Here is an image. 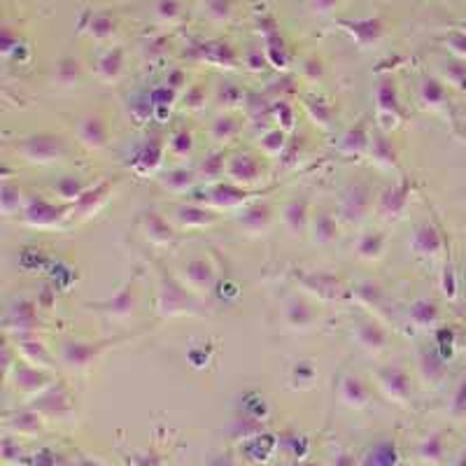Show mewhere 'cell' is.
<instances>
[{
  "label": "cell",
  "instance_id": "cell-1",
  "mask_svg": "<svg viewBox=\"0 0 466 466\" xmlns=\"http://www.w3.org/2000/svg\"><path fill=\"white\" fill-rule=\"evenodd\" d=\"M14 152L19 154L26 163L33 165H49L57 163L65 156L68 147H65V140L61 136H54V133H38V136H28L19 140L14 145Z\"/></svg>",
  "mask_w": 466,
  "mask_h": 466
},
{
  "label": "cell",
  "instance_id": "cell-2",
  "mask_svg": "<svg viewBox=\"0 0 466 466\" xmlns=\"http://www.w3.org/2000/svg\"><path fill=\"white\" fill-rule=\"evenodd\" d=\"M159 315L161 317H177L187 315L194 310L192 292L180 282L177 275H170L168 271L159 268Z\"/></svg>",
  "mask_w": 466,
  "mask_h": 466
},
{
  "label": "cell",
  "instance_id": "cell-3",
  "mask_svg": "<svg viewBox=\"0 0 466 466\" xmlns=\"http://www.w3.org/2000/svg\"><path fill=\"white\" fill-rule=\"evenodd\" d=\"M376 207V199H373L371 185L361 180H354L341 192L338 199V219L343 224H361Z\"/></svg>",
  "mask_w": 466,
  "mask_h": 466
},
{
  "label": "cell",
  "instance_id": "cell-4",
  "mask_svg": "<svg viewBox=\"0 0 466 466\" xmlns=\"http://www.w3.org/2000/svg\"><path fill=\"white\" fill-rule=\"evenodd\" d=\"M72 205L68 203H52L47 199H28L26 210L21 212L23 224L33 226V229H59L63 226V219L70 217Z\"/></svg>",
  "mask_w": 466,
  "mask_h": 466
},
{
  "label": "cell",
  "instance_id": "cell-5",
  "mask_svg": "<svg viewBox=\"0 0 466 466\" xmlns=\"http://www.w3.org/2000/svg\"><path fill=\"white\" fill-rule=\"evenodd\" d=\"M268 170L266 165L261 163V156L252 154V152H238V154L229 156L226 161V177L229 182L238 187H256L266 180Z\"/></svg>",
  "mask_w": 466,
  "mask_h": 466
},
{
  "label": "cell",
  "instance_id": "cell-6",
  "mask_svg": "<svg viewBox=\"0 0 466 466\" xmlns=\"http://www.w3.org/2000/svg\"><path fill=\"white\" fill-rule=\"evenodd\" d=\"M177 278L192 294L203 296V294H212V290L217 287V268L205 256H192L189 261L182 263Z\"/></svg>",
  "mask_w": 466,
  "mask_h": 466
},
{
  "label": "cell",
  "instance_id": "cell-7",
  "mask_svg": "<svg viewBox=\"0 0 466 466\" xmlns=\"http://www.w3.org/2000/svg\"><path fill=\"white\" fill-rule=\"evenodd\" d=\"M138 303H140V290H138V278L133 275L131 280H126V285L121 287L112 298L98 303L96 308L101 310L108 320L124 322V320H131L138 312Z\"/></svg>",
  "mask_w": 466,
  "mask_h": 466
},
{
  "label": "cell",
  "instance_id": "cell-8",
  "mask_svg": "<svg viewBox=\"0 0 466 466\" xmlns=\"http://www.w3.org/2000/svg\"><path fill=\"white\" fill-rule=\"evenodd\" d=\"M410 199H413V189L406 180L396 182L392 187H385L376 199V212L385 222H398L403 214L408 212Z\"/></svg>",
  "mask_w": 466,
  "mask_h": 466
},
{
  "label": "cell",
  "instance_id": "cell-9",
  "mask_svg": "<svg viewBox=\"0 0 466 466\" xmlns=\"http://www.w3.org/2000/svg\"><path fill=\"white\" fill-rule=\"evenodd\" d=\"M252 199L250 189L238 187L233 182H214V185H205V199L203 205L207 207H219V210H241L243 205H247Z\"/></svg>",
  "mask_w": 466,
  "mask_h": 466
},
{
  "label": "cell",
  "instance_id": "cell-10",
  "mask_svg": "<svg viewBox=\"0 0 466 466\" xmlns=\"http://www.w3.org/2000/svg\"><path fill=\"white\" fill-rule=\"evenodd\" d=\"M273 219H275V212L268 201H250L247 205L241 207L236 224L241 226L250 238H259L263 233L271 231Z\"/></svg>",
  "mask_w": 466,
  "mask_h": 466
},
{
  "label": "cell",
  "instance_id": "cell-11",
  "mask_svg": "<svg viewBox=\"0 0 466 466\" xmlns=\"http://www.w3.org/2000/svg\"><path fill=\"white\" fill-rule=\"evenodd\" d=\"M105 350V343L98 341H65L61 345V364H65L72 371H84L91 364H96L98 357Z\"/></svg>",
  "mask_w": 466,
  "mask_h": 466
},
{
  "label": "cell",
  "instance_id": "cell-12",
  "mask_svg": "<svg viewBox=\"0 0 466 466\" xmlns=\"http://www.w3.org/2000/svg\"><path fill=\"white\" fill-rule=\"evenodd\" d=\"M376 380L380 389L387 394L394 403H408L413 387H410V376L401 364H385L376 371Z\"/></svg>",
  "mask_w": 466,
  "mask_h": 466
},
{
  "label": "cell",
  "instance_id": "cell-13",
  "mask_svg": "<svg viewBox=\"0 0 466 466\" xmlns=\"http://www.w3.org/2000/svg\"><path fill=\"white\" fill-rule=\"evenodd\" d=\"M282 320H285L287 329L301 331L303 334V331H310L320 322V310L305 296H292L290 301L285 303V308H282Z\"/></svg>",
  "mask_w": 466,
  "mask_h": 466
},
{
  "label": "cell",
  "instance_id": "cell-14",
  "mask_svg": "<svg viewBox=\"0 0 466 466\" xmlns=\"http://www.w3.org/2000/svg\"><path fill=\"white\" fill-rule=\"evenodd\" d=\"M352 341L357 343L359 350H364L366 354H380L385 352V347L389 345V334L378 320L373 317H364L354 324L352 329Z\"/></svg>",
  "mask_w": 466,
  "mask_h": 466
},
{
  "label": "cell",
  "instance_id": "cell-15",
  "mask_svg": "<svg viewBox=\"0 0 466 466\" xmlns=\"http://www.w3.org/2000/svg\"><path fill=\"white\" fill-rule=\"evenodd\" d=\"M75 133H77L79 143L91 152L103 150V147H108V143H110V126H108L105 116L96 114V112L79 116L75 124Z\"/></svg>",
  "mask_w": 466,
  "mask_h": 466
},
{
  "label": "cell",
  "instance_id": "cell-16",
  "mask_svg": "<svg viewBox=\"0 0 466 466\" xmlns=\"http://www.w3.org/2000/svg\"><path fill=\"white\" fill-rule=\"evenodd\" d=\"M378 121H380V131L389 133L401 124V105H398V96H396V87L392 79H385L383 84L378 87Z\"/></svg>",
  "mask_w": 466,
  "mask_h": 466
},
{
  "label": "cell",
  "instance_id": "cell-17",
  "mask_svg": "<svg viewBox=\"0 0 466 466\" xmlns=\"http://www.w3.org/2000/svg\"><path fill=\"white\" fill-rule=\"evenodd\" d=\"M173 222L177 229L182 231H199V229H207V226H214L219 222L214 207H207L203 203H185L177 205L173 210Z\"/></svg>",
  "mask_w": 466,
  "mask_h": 466
},
{
  "label": "cell",
  "instance_id": "cell-18",
  "mask_svg": "<svg viewBox=\"0 0 466 466\" xmlns=\"http://www.w3.org/2000/svg\"><path fill=\"white\" fill-rule=\"evenodd\" d=\"M310 201L308 196H296V199L287 201V205L282 207V224L290 231L294 238H303L305 233H310Z\"/></svg>",
  "mask_w": 466,
  "mask_h": 466
},
{
  "label": "cell",
  "instance_id": "cell-19",
  "mask_svg": "<svg viewBox=\"0 0 466 466\" xmlns=\"http://www.w3.org/2000/svg\"><path fill=\"white\" fill-rule=\"evenodd\" d=\"M410 250L425 259H436L443 252V236L432 222H420L410 236Z\"/></svg>",
  "mask_w": 466,
  "mask_h": 466
},
{
  "label": "cell",
  "instance_id": "cell-20",
  "mask_svg": "<svg viewBox=\"0 0 466 466\" xmlns=\"http://www.w3.org/2000/svg\"><path fill=\"white\" fill-rule=\"evenodd\" d=\"M112 192H114V182H110V180L98 182V185L91 187L89 192L84 194L75 205H72V217H75V214H77V219L94 217V214L110 201Z\"/></svg>",
  "mask_w": 466,
  "mask_h": 466
},
{
  "label": "cell",
  "instance_id": "cell-21",
  "mask_svg": "<svg viewBox=\"0 0 466 466\" xmlns=\"http://www.w3.org/2000/svg\"><path fill=\"white\" fill-rule=\"evenodd\" d=\"M140 226H143V233L145 238L150 241L152 245H156V247H165V245H173L177 233L173 229V224L168 222V219L163 217V214H159L154 210H147L143 212V219H140Z\"/></svg>",
  "mask_w": 466,
  "mask_h": 466
},
{
  "label": "cell",
  "instance_id": "cell-22",
  "mask_svg": "<svg viewBox=\"0 0 466 466\" xmlns=\"http://www.w3.org/2000/svg\"><path fill=\"white\" fill-rule=\"evenodd\" d=\"M310 236L315 245H331L338 241L341 236V219L331 210H317L312 212L310 219Z\"/></svg>",
  "mask_w": 466,
  "mask_h": 466
},
{
  "label": "cell",
  "instance_id": "cell-23",
  "mask_svg": "<svg viewBox=\"0 0 466 466\" xmlns=\"http://www.w3.org/2000/svg\"><path fill=\"white\" fill-rule=\"evenodd\" d=\"M338 394H341V401L345 403L347 408H354V410L369 406V398H371L369 385H366L359 376H354V373L341 376Z\"/></svg>",
  "mask_w": 466,
  "mask_h": 466
},
{
  "label": "cell",
  "instance_id": "cell-24",
  "mask_svg": "<svg viewBox=\"0 0 466 466\" xmlns=\"http://www.w3.org/2000/svg\"><path fill=\"white\" fill-rule=\"evenodd\" d=\"M199 173L196 168H185V165H175V168H168L165 173L159 177V185L173 194H187L194 192L196 185H199Z\"/></svg>",
  "mask_w": 466,
  "mask_h": 466
},
{
  "label": "cell",
  "instance_id": "cell-25",
  "mask_svg": "<svg viewBox=\"0 0 466 466\" xmlns=\"http://www.w3.org/2000/svg\"><path fill=\"white\" fill-rule=\"evenodd\" d=\"M91 187L94 185H91L87 177H82V175H61L59 180L52 185L54 194L61 199V203H68V205H75Z\"/></svg>",
  "mask_w": 466,
  "mask_h": 466
},
{
  "label": "cell",
  "instance_id": "cell-26",
  "mask_svg": "<svg viewBox=\"0 0 466 466\" xmlns=\"http://www.w3.org/2000/svg\"><path fill=\"white\" fill-rule=\"evenodd\" d=\"M408 322L415 329H434L440 322V308L432 298H418L408 308Z\"/></svg>",
  "mask_w": 466,
  "mask_h": 466
},
{
  "label": "cell",
  "instance_id": "cell-27",
  "mask_svg": "<svg viewBox=\"0 0 466 466\" xmlns=\"http://www.w3.org/2000/svg\"><path fill=\"white\" fill-rule=\"evenodd\" d=\"M369 145H371V133L369 128H366V121H359L357 126L345 131V136L341 138L338 152L345 156H361V154H369Z\"/></svg>",
  "mask_w": 466,
  "mask_h": 466
},
{
  "label": "cell",
  "instance_id": "cell-28",
  "mask_svg": "<svg viewBox=\"0 0 466 466\" xmlns=\"http://www.w3.org/2000/svg\"><path fill=\"white\" fill-rule=\"evenodd\" d=\"M369 156L380 168H396V147L385 131L371 133Z\"/></svg>",
  "mask_w": 466,
  "mask_h": 466
},
{
  "label": "cell",
  "instance_id": "cell-29",
  "mask_svg": "<svg viewBox=\"0 0 466 466\" xmlns=\"http://www.w3.org/2000/svg\"><path fill=\"white\" fill-rule=\"evenodd\" d=\"M387 233L380 231V229H373V231H366L359 236L357 241V256L364 261H378L383 259L385 250H387Z\"/></svg>",
  "mask_w": 466,
  "mask_h": 466
},
{
  "label": "cell",
  "instance_id": "cell-30",
  "mask_svg": "<svg viewBox=\"0 0 466 466\" xmlns=\"http://www.w3.org/2000/svg\"><path fill=\"white\" fill-rule=\"evenodd\" d=\"M226 154L224 150H214L210 152L203 161L196 165V173H199V180L205 182V185H214V182H219L222 177L226 175Z\"/></svg>",
  "mask_w": 466,
  "mask_h": 466
},
{
  "label": "cell",
  "instance_id": "cell-31",
  "mask_svg": "<svg viewBox=\"0 0 466 466\" xmlns=\"http://www.w3.org/2000/svg\"><path fill=\"white\" fill-rule=\"evenodd\" d=\"M241 128H243L241 121H238L231 112H222V114H217L212 119V124H210V138L217 145H229L238 136H241Z\"/></svg>",
  "mask_w": 466,
  "mask_h": 466
},
{
  "label": "cell",
  "instance_id": "cell-32",
  "mask_svg": "<svg viewBox=\"0 0 466 466\" xmlns=\"http://www.w3.org/2000/svg\"><path fill=\"white\" fill-rule=\"evenodd\" d=\"M26 203H28V199L23 196L21 185L10 182V180H3V187H0V210H3L5 217H12V214H17V212H23L26 210Z\"/></svg>",
  "mask_w": 466,
  "mask_h": 466
},
{
  "label": "cell",
  "instance_id": "cell-33",
  "mask_svg": "<svg viewBox=\"0 0 466 466\" xmlns=\"http://www.w3.org/2000/svg\"><path fill=\"white\" fill-rule=\"evenodd\" d=\"M21 352V357L26 364L35 366V369H47L49 361H52V354H49V350L42 345L40 341H33V338H21L19 341V347H17Z\"/></svg>",
  "mask_w": 466,
  "mask_h": 466
},
{
  "label": "cell",
  "instance_id": "cell-34",
  "mask_svg": "<svg viewBox=\"0 0 466 466\" xmlns=\"http://www.w3.org/2000/svg\"><path fill=\"white\" fill-rule=\"evenodd\" d=\"M47 376L42 373L40 369H35V366L30 364H19L17 366V389L21 392H40L47 387Z\"/></svg>",
  "mask_w": 466,
  "mask_h": 466
},
{
  "label": "cell",
  "instance_id": "cell-35",
  "mask_svg": "<svg viewBox=\"0 0 466 466\" xmlns=\"http://www.w3.org/2000/svg\"><path fill=\"white\" fill-rule=\"evenodd\" d=\"M35 324V310L33 305L26 301H19L17 305H12L8 312V331L12 329H19V334L23 331H30Z\"/></svg>",
  "mask_w": 466,
  "mask_h": 466
},
{
  "label": "cell",
  "instance_id": "cell-36",
  "mask_svg": "<svg viewBox=\"0 0 466 466\" xmlns=\"http://www.w3.org/2000/svg\"><path fill=\"white\" fill-rule=\"evenodd\" d=\"M165 150H168L170 156H175V159L192 156V152H194V133L189 131V128H180V131H175L173 136L168 138V147H165Z\"/></svg>",
  "mask_w": 466,
  "mask_h": 466
},
{
  "label": "cell",
  "instance_id": "cell-37",
  "mask_svg": "<svg viewBox=\"0 0 466 466\" xmlns=\"http://www.w3.org/2000/svg\"><path fill=\"white\" fill-rule=\"evenodd\" d=\"M287 147V131L282 128H271L259 140V150L263 156H280Z\"/></svg>",
  "mask_w": 466,
  "mask_h": 466
},
{
  "label": "cell",
  "instance_id": "cell-38",
  "mask_svg": "<svg viewBox=\"0 0 466 466\" xmlns=\"http://www.w3.org/2000/svg\"><path fill=\"white\" fill-rule=\"evenodd\" d=\"M396 464H398V452L394 443H389V440L378 443L369 452V457H366V466H396Z\"/></svg>",
  "mask_w": 466,
  "mask_h": 466
},
{
  "label": "cell",
  "instance_id": "cell-39",
  "mask_svg": "<svg viewBox=\"0 0 466 466\" xmlns=\"http://www.w3.org/2000/svg\"><path fill=\"white\" fill-rule=\"evenodd\" d=\"M420 366H422V376L432 380V383H438V380L445 376V359L443 354L438 352H425L420 357Z\"/></svg>",
  "mask_w": 466,
  "mask_h": 466
},
{
  "label": "cell",
  "instance_id": "cell-40",
  "mask_svg": "<svg viewBox=\"0 0 466 466\" xmlns=\"http://www.w3.org/2000/svg\"><path fill=\"white\" fill-rule=\"evenodd\" d=\"M420 98H422V103H425L427 108L438 110L445 103L443 84L436 82V79H425V82H422V89H420Z\"/></svg>",
  "mask_w": 466,
  "mask_h": 466
},
{
  "label": "cell",
  "instance_id": "cell-41",
  "mask_svg": "<svg viewBox=\"0 0 466 466\" xmlns=\"http://www.w3.org/2000/svg\"><path fill=\"white\" fill-rule=\"evenodd\" d=\"M154 140L147 143L143 150L138 152V170H152L161 163V145L154 143Z\"/></svg>",
  "mask_w": 466,
  "mask_h": 466
},
{
  "label": "cell",
  "instance_id": "cell-42",
  "mask_svg": "<svg viewBox=\"0 0 466 466\" xmlns=\"http://www.w3.org/2000/svg\"><path fill=\"white\" fill-rule=\"evenodd\" d=\"M305 110H308L310 119L315 121V124H320L322 128H329V124H331V116H334V110H331L329 103H322V101H310V103H305Z\"/></svg>",
  "mask_w": 466,
  "mask_h": 466
},
{
  "label": "cell",
  "instance_id": "cell-43",
  "mask_svg": "<svg viewBox=\"0 0 466 466\" xmlns=\"http://www.w3.org/2000/svg\"><path fill=\"white\" fill-rule=\"evenodd\" d=\"M443 450H445V443H443V438H440L438 434L427 436L425 443L420 445V455L425 457L427 462H438V459L443 457Z\"/></svg>",
  "mask_w": 466,
  "mask_h": 466
},
{
  "label": "cell",
  "instance_id": "cell-44",
  "mask_svg": "<svg viewBox=\"0 0 466 466\" xmlns=\"http://www.w3.org/2000/svg\"><path fill=\"white\" fill-rule=\"evenodd\" d=\"M241 91L238 89H233L231 87V82H224L222 87H219V94H217V101H219V105L222 108H226V110H233L236 105H241Z\"/></svg>",
  "mask_w": 466,
  "mask_h": 466
},
{
  "label": "cell",
  "instance_id": "cell-45",
  "mask_svg": "<svg viewBox=\"0 0 466 466\" xmlns=\"http://www.w3.org/2000/svg\"><path fill=\"white\" fill-rule=\"evenodd\" d=\"M292 376H294V383H301L303 387H308V385L315 380V369H312L310 361H296V366L292 369Z\"/></svg>",
  "mask_w": 466,
  "mask_h": 466
},
{
  "label": "cell",
  "instance_id": "cell-46",
  "mask_svg": "<svg viewBox=\"0 0 466 466\" xmlns=\"http://www.w3.org/2000/svg\"><path fill=\"white\" fill-rule=\"evenodd\" d=\"M275 119H278L282 131H290L294 126V108L285 101L278 103V105H275Z\"/></svg>",
  "mask_w": 466,
  "mask_h": 466
},
{
  "label": "cell",
  "instance_id": "cell-47",
  "mask_svg": "<svg viewBox=\"0 0 466 466\" xmlns=\"http://www.w3.org/2000/svg\"><path fill=\"white\" fill-rule=\"evenodd\" d=\"M185 108L189 112H199V110L205 108V94H203V87H194L192 91H187L185 96Z\"/></svg>",
  "mask_w": 466,
  "mask_h": 466
},
{
  "label": "cell",
  "instance_id": "cell-48",
  "mask_svg": "<svg viewBox=\"0 0 466 466\" xmlns=\"http://www.w3.org/2000/svg\"><path fill=\"white\" fill-rule=\"evenodd\" d=\"M14 427L19 429V432H35V429H40V415L38 413H19L17 415Z\"/></svg>",
  "mask_w": 466,
  "mask_h": 466
},
{
  "label": "cell",
  "instance_id": "cell-49",
  "mask_svg": "<svg viewBox=\"0 0 466 466\" xmlns=\"http://www.w3.org/2000/svg\"><path fill=\"white\" fill-rule=\"evenodd\" d=\"M119 59H108L105 63H103V70H101V75H103V79H105V82H114L116 79V75H119Z\"/></svg>",
  "mask_w": 466,
  "mask_h": 466
},
{
  "label": "cell",
  "instance_id": "cell-50",
  "mask_svg": "<svg viewBox=\"0 0 466 466\" xmlns=\"http://www.w3.org/2000/svg\"><path fill=\"white\" fill-rule=\"evenodd\" d=\"M443 292H445V296H447V298H452V296H455V292H457V285H455V275H452V268H445V273H443Z\"/></svg>",
  "mask_w": 466,
  "mask_h": 466
},
{
  "label": "cell",
  "instance_id": "cell-51",
  "mask_svg": "<svg viewBox=\"0 0 466 466\" xmlns=\"http://www.w3.org/2000/svg\"><path fill=\"white\" fill-rule=\"evenodd\" d=\"M336 466H354V459L350 455H338L336 457Z\"/></svg>",
  "mask_w": 466,
  "mask_h": 466
},
{
  "label": "cell",
  "instance_id": "cell-52",
  "mask_svg": "<svg viewBox=\"0 0 466 466\" xmlns=\"http://www.w3.org/2000/svg\"><path fill=\"white\" fill-rule=\"evenodd\" d=\"M303 466H317V464H303Z\"/></svg>",
  "mask_w": 466,
  "mask_h": 466
},
{
  "label": "cell",
  "instance_id": "cell-53",
  "mask_svg": "<svg viewBox=\"0 0 466 466\" xmlns=\"http://www.w3.org/2000/svg\"><path fill=\"white\" fill-rule=\"evenodd\" d=\"M459 466H466V462H462V464H459Z\"/></svg>",
  "mask_w": 466,
  "mask_h": 466
}]
</instances>
